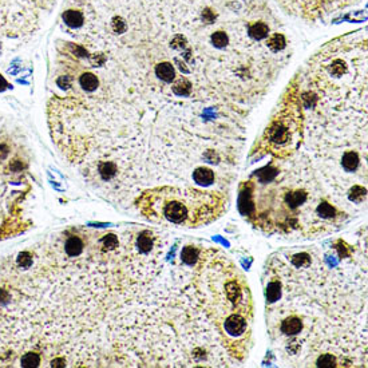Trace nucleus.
Listing matches in <instances>:
<instances>
[{"label":"nucleus","instance_id":"obj_8","mask_svg":"<svg viewBox=\"0 0 368 368\" xmlns=\"http://www.w3.org/2000/svg\"><path fill=\"white\" fill-rule=\"evenodd\" d=\"M281 332H284L285 335H296L301 331L302 323L301 320L297 317H288L281 323Z\"/></svg>","mask_w":368,"mask_h":368},{"label":"nucleus","instance_id":"obj_2","mask_svg":"<svg viewBox=\"0 0 368 368\" xmlns=\"http://www.w3.org/2000/svg\"><path fill=\"white\" fill-rule=\"evenodd\" d=\"M298 106L292 101L279 111V114L272 119L271 125L267 127L264 140L275 149L291 146L294 142V137L298 133L300 113Z\"/></svg>","mask_w":368,"mask_h":368},{"label":"nucleus","instance_id":"obj_11","mask_svg":"<svg viewBox=\"0 0 368 368\" xmlns=\"http://www.w3.org/2000/svg\"><path fill=\"white\" fill-rule=\"evenodd\" d=\"M181 259L186 265H193L198 260V250L192 245L185 246L181 253Z\"/></svg>","mask_w":368,"mask_h":368},{"label":"nucleus","instance_id":"obj_13","mask_svg":"<svg viewBox=\"0 0 368 368\" xmlns=\"http://www.w3.org/2000/svg\"><path fill=\"white\" fill-rule=\"evenodd\" d=\"M317 213L323 219H332L336 216V209L328 202H320L319 206H317Z\"/></svg>","mask_w":368,"mask_h":368},{"label":"nucleus","instance_id":"obj_20","mask_svg":"<svg viewBox=\"0 0 368 368\" xmlns=\"http://www.w3.org/2000/svg\"><path fill=\"white\" fill-rule=\"evenodd\" d=\"M31 263H32V259L30 257V254L27 253V252H24V253H22L20 256H19V264L22 265V267H30Z\"/></svg>","mask_w":368,"mask_h":368},{"label":"nucleus","instance_id":"obj_5","mask_svg":"<svg viewBox=\"0 0 368 368\" xmlns=\"http://www.w3.org/2000/svg\"><path fill=\"white\" fill-rule=\"evenodd\" d=\"M155 75L165 83H170L175 78V69L170 62H161L155 66Z\"/></svg>","mask_w":368,"mask_h":368},{"label":"nucleus","instance_id":"obj_6","mask_svg":"<svg viewBox=\"0 0 368 368\" xmlns=\"http://www.w3.org/2000/svg\"><path fill=\"white\" fill-rule=\"evenodd\" d=\"M284 200L285 204L290 206L291 209H296V208L307 202L308 193H305L304 190H292V192L285 193Z\"/></svg>","mask_w":368,"mask_h":368},{"label":"nucleus","instance_id":"obj_12","mask_svg":"<svg viewBox=\"0 0 368 368\" xmlns=\"http://www.w3.org/2000/svg\"><path fill=\"white\" fill-rule=\"evenodd\" d=\"M137 245H138V249L144 253H147L151 250L153 248V238L150 236V233L145 232L142 233L140 237H138V241H137Z\"/></svg>","mask_w":368,"mask_h":368},{"label":"nucleus","instance_id":"obj_17","mask_svg":"<svg viewBox=\"0 0 368 368\" xmlns=\"http://www.w3.org/2000/svg\"><path fill=\"white\" fill-rule=\"evenodd\" d=\"M336 364H338V362L335 359V356L329 355V354H324V355H321L317 359V366L319 367H333Z\"/></svg>","mask_w":368,"mask_h":368},{"label":"nucleus","instance_id":"obj_18","mask_svg":"<svg viewBox=\"0 0 368 368\" xmlns=\"http://www.w3.org/2000/svg\"><path fill=\"white\" fill-rule=\"evenodd\" d=\"M292 263L294 265H296L297 268H302V267H307L311 263V259H309V256L305 253L297 254V256H294V259H292Z\"/></svg>","mask_w":368,"mask_h":368},{"label":"nucleus","instance_id":"obj_7","mask_svg":"<svg viewBox=\"0 0 368 368\" xmlns=\"http://www.w3.org/2000/svg\"><path fill=\"white\" fill-rule=\"evenodd\" d=\"M193 180L196 181V184L202 185V186H209L215 182V173L211 169L198 167L193 173Z\"/></svg>","mask_w":368,"mask_h":368},{"label":"nucleus","instance_id":"obj_10","mask_svg":"<svg viewBox=\"0 0 368 368\" xmlns=\"http://www.w3.org/2000/svg\"><path fill=\"white\" fill-rule=\"evenodd\" d=\"M359 155L354 151H348L343 155L342 158V165L347 171H354L356 170V167L359 166Z\"/></svg>","mask_w":368,"mask_h":368},{"label":"nucleus","instance_id":"obj_19","mask_svg":"<svg viewBox=\"0 0 368 368\" xmlns=\"http://www.w3.org/2000/svg\"><path fill=\"white\" fill-rule=\"evenodd\" d=\"M103 244H105V246H109L110 249H113L115 246H118V240L114 234H109L103 238Z\"/></svg>","mask_w":368,"mask_h":368},{"label":"nucleus","instance_id":"obj_14","mask_svg":"<svg viewBox=\"0 0 368 368\" xmlns=\"http://www.w3.org/2000/svg\"><path fill=\"white\" fill-rule=\"evenodd\" d=\"M280 283H277V281H272L271 284L268 285L267 288V298L271 302L276 301L280 297Z\"/></svg>","mask_w":368,"mask_h":368},{"label":"nucleus","instance_id":"obj_1","mask_svg":"<svg viewBox=\"0 0 368 368\" xmlns=\"http://www.w3.org/2000/svg\"><path fill=\"white\" fill-rule=\"evenodd\" d=\"M57 0H0V55L35 35Z\"/></svg>","mask_w":368,"mask_h":368},{"label":"nucleus","instance_id":"obj_9","mask_svg":"<svg viewBox=\"0 0 368 368\" xmlns=\"http://www.w3.org/2000/svg\"><path fill=\"white\" fill-rule=\"evenodd\" d=\"M65 249H66L67 256L70 257H75V256H79L83 250V242L82 240L76 236L70 237L66 241V245H65Z\"/></svg>","mask_w":368,"mask_h":368},{"label":"nucleus","instance_id":"obj_3","mask_svg":"<svg viewBox=\"0 0 368 368\" xmlns=\"http://www.w3.org/2000/svg\"><path fill=\"white\" fill-rule=\"evenodd\" d=\"M171 200L166 198L165 201L162 202V211H161V215H162L163 219H166L167 221H170L173 223H186L189 221V219L192 217L193 220V215L189 213V208L186 205V201H188L189 196L186 193L182 194V198L178 197L175 193H171ZM190 222V221H189ZM194 222V220H193Z\"/></svg>","mask_w":368,"mask_h":368},{"label":"nucleus","instance_id":"obj_4","mask_svg":"<svg viewBox=\"0 0 368 368\" xmlns=\"http://www.w3.org/2000/svg\"><path fill=\"white\" fill-rule=\"evenodd\" d=\"M225 331L232 335V336H238L246 329V320L240 315H232L230 317L225 320Z\"/></svg>","mask_w":368,"mask_h":368},{"label":"nucleus","instance_id":"obj_15","mask_svg":"<svg viewBox=\"0 0 368 368\" xmlns=\"http://www.w3.org/2000/svg\"><path fill=\"white\" fill-rule=\"evenodd\" d=\"M22 367H38L40 364V356L38 354H26L20 360Z\"/></svg>","mask_w":368,"mask_h":368},{"label":"nucleus","instance_id":"obj_16","mask_svg":"<svg viewBox=\"0 0 368 368\" xmlns=\"http://www.w3.org/2000/svg\"><path fill=\"white\" fill-rule=\"evenodd\" d=\"M99 173H101L103 178L109 180V178H111L117 173V166L113 162H102L99 165Z\"/></svg>","mask_w":368,"mask_h":368}]
</instances>
